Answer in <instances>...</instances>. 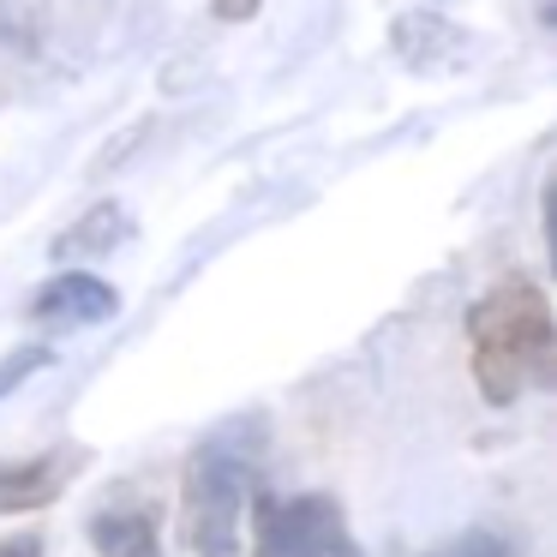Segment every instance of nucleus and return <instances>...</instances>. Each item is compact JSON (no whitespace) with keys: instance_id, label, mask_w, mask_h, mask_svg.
Returning <instances> with one entry per match:
<instances>
[{"instance_id":"nucleus-1","label":"nucleus","mask_w":557,"mask_h":557,"mask_svg":"<svg viewBox=\"0 0 557 557\" xmlns=\"http://www.w3.org/2000/svg\"><path fill=\"white\" fill-rule=\"evenodd\" d=\"M468 366L492 408L521 401L533 384H552L557 372V324L540 282L509 276L468 312Z\"/></svg>"},{"instance_id":"nucleus-2","label":"nucleus","mask_w":557,"mask_h":557,"mask_svg":"<svg viewBox=\"0 0 557 557\" xmlns=\"http://www.w3.org/2000/svg\"><path fill=\"white\" fill-rule=\"evenodd\" d=\"M258 480L252 461L234 444H205L186 456L181 473V540L193 557H234L240 552V521Z\"/></svg>"},{"instance_id":"nucleus-3","label":"nucleus","mask_w":557,"mask_h":557,"mask_svg":"<svg viewBox=\"0 0 557 557\" xmlns=\"http://www.w3.org/2000/svg\"><path fill=\"white\" fill-rule=\"evenodd\" d=\"M252 557H360L336 497H264L252 492Z\"/></svg>"},{"instance_id":"nucleus-4","label":"nucleus","mask_w":557,"mask_h":557,"mask_svg":"<svg viewBox=\"0 0 557 557\" xmlns=\"http://www.w3.org/2000/svg\"><path fill=\"white\" fill-rule=\"evenodd\" d=\"M85 449L73 444H54L42 449V456H13L0 461V516H30V509H49L66 497V485L78 480V468H85Z\"/></svg>"},{"instance_id":"nucleus-5","label":"nucleus","mask_w":557,"mask_h":557,"mask_svg":"<svg viewBox=\"0 0 557 557\" xmlns=\"http://www.w3.org/2000/svg\"><path fill=\"white\" fill-rule=\"evenodd\" d=\"M114 312H121V294L102 276H90V270H61V276H49L37 288V300H30V324H42V330L109 324Z\"/></svg>"},{"instance_id":"nucleus-6","label":"nucleus","mask_w":557,"mask_h":557,"mask_svg":"<svg viewBox=\"0 0 557 557\" xmlns=\"http://www.w3.org/2000/svg\"><path fill=\"white\" fill-rule=\"evenodd\" d=\"M389 49L401 54V66L413 73H456L468 61V30L449 25L444 13H401L389 25Z\"/></svg>"},{"instance_id":"nucleus-7","label":"nucleus","mask_w":557,"mask_h":557,"mask_svg":"<svg viewBox=\"0 0 557 557\" xmlns=\"http://www.w3.org/2000/svg\"><path fill=\"white\" fill-rule=\"evenodd\" d=\"M90 545H97V557H162L157 521L145 509H97L90 516Z\"/></svg>"},{"instance_id":"nucleus-8","label":"nucleus","mask_w":557,"mask_h":557,"mask_svg":"<svg viewBox=\"0 0 557 557\" xmlns=\"http://www.w3.org/2000/svg\"><path fill=\"white\" fill-rule=\"evenodd\" d=\"M126 240V210L121 205H97V210H85V216L73 222V228H61V240H54V258H102V252H114V246Z\"/></svg>"},{"instance_id":"nucleus-9","label":"nucleus","mask_w":557,"mask_h":557,"mask_svg":"<svg viewBox=\"0 0 557 557\" xmlns=\"http://www.w3.org/2000/svg\"><path fill=\"white\" fill-rule=\"evenodd\" d=\"M49 360H54V348H42V342H25V348H13L7 360H0V396H13L18 384H30V377H37Z\"/></svg>"},{"instance_id":"nucleus-10","label":"nucleus","mask_w":557,"mask_h":557,"mask_svg":"<svg viewBox=\"0 0 557 557\" xmlns=\"http://www.w3.org/2000/svg\"><path fill=\"white\" fill-rule=\"evenodd\" d=\"M444 557H504V545H497V540H485V533H473V540L449 545Z\"/></svg>"},{"instance_id":"nucleus-11","label":"nucleus","mask_w":557,"mask_h":557,"mask_svg":"<svg viewBox=\"0 0 557 557\" xmlns=\"http://www.w3.org/2000/svg\"><path fill=\"white\" fill-rule=\"evenodd\" d=\"M0 557H42V533H13V540H0Z\"/></svg>"},{"instance_id":"nucleus-12","label":"nucleus","mask_w":557,"mask_h":557,"mask_svg":"<svg viewBox=\"0 0 557 557\" xmlns=\"http://www.w3.org/2000/svg\"><path fill=\"white\" fill-rule=\"evenodd\" d=\"M258 7H264V0H216V18H228V25H246Z\"/></svg>"}]
</instances>
